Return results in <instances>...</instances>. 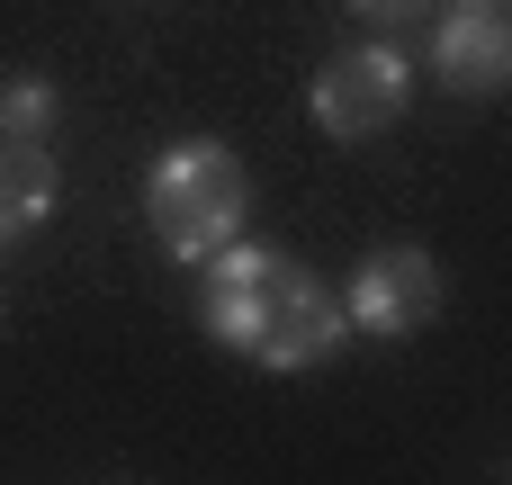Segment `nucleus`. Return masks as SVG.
<instances>
[{
	"label": "nucleus",
	"mask_w": 512,
	"mask_h": 485,
	"mask_svg": "<svg viewBox=\"0 0 512 485\" xmlns=\"http://www.w3.org/2000/svg\"><path fill=\"white\" fill-rule=\"evenodd\" d=\"M441 297H450L441 261H432V252H414V243H387V252H369V261H360V279H351L342 315H351L369 342H405V333H423V324L441 315Z\"/></svg>",
	"instance_id": "4"
},
{
	"label": "nucleus",
	"mask_w": 512,
	"mask_h": 485,
	"mask_svg": "<svg viewBox=\"0 0 512 485\" xmlns=\"http://www.w3.org/2000/svg\"><path fill=\"white\" fill-rule=\"evenodd\" d=\"M432 63H441V81L468 90V99L512 90V0H450Z\"/></svg>",
	"instance_id": "5"
},
{
	"label": "nucleus",
	"mask_w": 512,
	"mask_h": 485,
	"mask_svg": "<svg viewBox=\"0 0 512 485\" xmlns=\"http://www.w3.org/2000/svg\"><path fill=\"white\" fill-rule=\"evenodd\" d=\"M54 117H63V90H54L45 72H9V81H0V126H9V144H45Z\"/></svg>",
	"instance_id": "7"
},
{
	"label": "nucleus",
	"mask_w": 512,
	"mask_h": 485,
	"mask_svg": "<svg viewBox=\"0 0 512 485\" xmlns=\"http://www.w3.org/2000/svg\"><path fill=\"white\" fill-rule=\"evenodd\" d=\"M243 207H252V180H243V162H234L216 135H189V144H171V153L144 171V216H153V234H162L171 261H216V252H234Z\"/></svg>",
	"instance_id": "2"
},
{
	"label": "nucleus",
	"mask_w": 512,
	"mask_h": 485,
	"mask_svg": "<svg viewBox=\"0 0 512 485\" xmlns=\"http://www.w3.org/2000/svg\"><path fill=\"white\" fill-rule=\"evenodd\" d=\"M198 315L207 333L252 360V369H324L351 333L342 297L279 243H234L207 261V288H198Z\"/></svg>",
	"instance_id": "1"
},
{
	"label": "nucleus",
	"mask_w": 512,
	"mask_h": 485,
	"mask_svg": "<svg viewBox=\"0 0 512 485\" xmlns=\"http://www.w3.org/2000/svg\"><path fill=\"white\" fill-rule=\"evenodd\" d=\"M351 9H360V18H423L432 0H351Z\"/></svg>",
	"instance_id": "8"
},
{
	"label": "nucleus",
	"mask_w": 512,
	"mask_h": 485,
	"mask_svg": "<svg viewBox=\"0 0 512 485\" xmlns=\"http://www.w3.org/2000/svg\"><path fill=\"white\" fill-rule=\"evenodd\" d=\"M315 126L333 135V144H369V135H387V126H405V108H414V63L396 54V45H351V54H333L324 72H315Z\"/></svg>",
	"instance_id": "3"
},
{
	"label": "nucleus",
	"mask_w": 512,
	"mask_h": 485,
	"mask_svg": "<svg viewBox=\"0 0 512 485\" xmlns=\"http://www.w3.org/2000/svg\"><path fill=\"white\" fill-rule=\"evenodd\" d=\"M54 189H63L54 153H45V144H9V135H0V252H9V243H27V234L54 216Z\"/></svg>",
	"instance_id": "6"
}]
</instances>
